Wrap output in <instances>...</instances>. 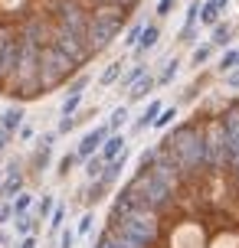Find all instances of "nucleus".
Returning a JSON list of instances; mask_svg holds the SVG:
<instances>
[{
  "instance_id": "nucleus-29",
  "label": "nucleus",
  "mask_w": 239,
  "mask_h": 248,
  "mask_svg": "<svg viewBox=\"0 0 239 248\" xmlns=\"http://www.w3.org/2000/svg\"><path fill=\"white\" fill-rule=\"evenodd\" d=\"M92 225H95V212H82V219H79V225H76V235L85 238L88 232H92Z\"/></svg>"
},
{
  "instance_id": "nucleus-36",
  "label": "nucleus",
  "mask_w": 239,
  "mask_h": 248,
  "mask_svg": "<svg viewBox=\"0 0 239 248\" xmlns=\"http://www.w3.org/2000/svg\"><path fill=\"white\" fill-rule=\"evenodd\" d=\"M39 242H36V235H26V238H20V245L17 248H36Z\"/></svg>"
},
{
  "instance_id": "nucleus-5",
  "label": "nucleus",
  "mask_w": 239,
  "mask_h": 248,
  "mask_svg": "<svg viewBox=\"0 0 239 248\" xmlns=\"http://www.w3.org/2000/svg\"><path fill=\"white\" fill-rule=\"evenodd\" d=\"M229 7V0H206L200 7V26H210L213 30L216 23H220V16H223V10Z\"/></svg>"
},
{
  "instance_id": "nucleus-7",
  "label": "nucleus",
  "mask_w": 239,
  "mask_h": 248,
  "mask_svg": "<svg viewBox=\"0 0 239 248\" xmlns=\"http://www.w3.org/2000/svg\"><path fill=\"white\" fill-rule=\"evenodd\" d=\"M161 111H164V101L161 98H151V101H148V108H144V114L135 121V134H141V131L154 127V121H157V114H161Z\"/></svg>"
},
{
  "instance_id": "nucleus-19",
  "label": "nucleus",
  "mask_w": 239,
  "mask_h": 248,
  "mask_svg": "<svg viewBox=\"0 0 239 248\" xmlns=\"http://www.w3.org/2000/svg\"><path fill=\"white\" fill-rule=\"evenodd\" d=\"M216 69H220V72H233V69H239V49H226L223 56H220V62H216Z\"/></svg>"
},
{
  "instance_id": "nucleus-4",
  "label": "nucleus",
  "mask_w": 239,
  "mask_h": 248,
  "mask_svg": "<svg viewBox=\"0 0 239 248\" xmlns=\"http://www.w3.org/2000/svg\"><path fill=\"white\" fill-rule=\"evenodd\" d=\"M125 150H128V137H125V134H118V131H115V134L108 137L105 144H102L99 157H102V160H105V163H112V160H118V157H121Z\"/></svg>"
},
{
  "instance_id": "nucleus-15",
  "label": "nucleus",
  "mask_w": 239,
  "mask_h": 248,
  "mask_svg": "<svg viewBox=\"0 0 239 248\" xmlns=\"http://www.w3.org/2000/svg\"><path fill=\"white\" fill-rule=\"evenodd\" d=\"M177 124V105H164V111L157 114V121H154V131H167V127H174Z\"/></svg>"
},
{
  "instance_id": "nucleus-14",
  "label": "nucleus",
  "mask_w": 239,
  "mask_h": 248,
  "mask_svg": "<svg viewBox=\"0 0 239 248\" xmlns=\"http://www.w3.org/2000/svg\"><path fill=\"white\" fill-rule=\"evenodd\" d=\"M229 39H233V23H229V20H220V23L213 26L210 43H213V46H229Z\"/></svg>"
},
{
  "instance_id": "nucleus-37",
  "label": "nucleus",
  "mask_w": 239,
  "mask_h": 248,
  "mask_svg": "<svg viewBox=\"0 0 239 248\" xmlns=\"http://www.w3.org/2000/svg\"><path fill=\"white\" fill-rule=\"evenodd\" d=\"M10 245V235H7V232H0V248H7Z\"/></svg>"
},
{
  "instance_id": "nucleus-33",
  "label": "nucleus",
  "mask_w": 239,
  "mask_h": 248,
  "mask_svg": "<svg viewBox=\"0 0 239 248\" xmlns=\"http://www.w3.org/2000/svg\"><path fill=\"white\" fill-rule=\"evenodd\" d=\"M33 137H36V127H33V124H23V127L17 131V140H33Z\"/></svg>"
},
{
  "instance_id": "nucleus-30",
  "label": "nucleus",
  "mask_w": 239,
  "mask_h": 248,
  "mask_svg": "<svg viewBox=\"0 0 239 248\" xmlns=\"http://www.w3.org/2000/svg\"><path fill=\"white\" fill-rule=\"evenodd\" d=\"M76 242H79V235H76V229H72V225L59 232V248H76Z\"/></svg>"
},
{
  "instance_id": "nucleus-31",
  "label": "nucleus",
  "mask_w": 239,
  "mask_h": 248,
  "mask_svg": "<svg viewBox=\"0 0 239 248\" xmlns=\"http://www.w3.org/2000/svg\"><path fill=\"white\" fill-rule=\"evenodd\" d=\"M17 219V212H13V202H0V225H7Z\"/></svg>"
},
{
  "instance_id": "nucleus-22",
  "label": "nucleus",
  "mask_w": 239,
  "mask_h": 248,
  "mask_svg": "<svg viewBox=\"0 0 239 248\" xmlns=\"http://www.w3.org/2000/svg\"><path fill=\"white\" fill-rule=\"evenodd\" d=\"M79 105H82V95H79V92H66V101H63V108H59L63 118H72Z\"/></svg>"
},
{
  "instance_id": "nucleus-26",
  "label": "nucleus",
  "mask_w": 239,
  "mask_h": 248,
  "mask_svg": "<svg viewBox=\"0 0 239 248\" xmlns=\"http://www.w3.org/2000/svg\"><path fill=\"white\" fill-rule=\"evenodd\" d=\"M206 82H210V72H203V75H197V78H193V85H190L187 92H184V98H180V101H193V98H197V92H200V88L206 85Z\"/></svg>"
},
{
  "instance_id": "nucleus-20",
  "label": "nucleus",
  "mask_w": 239,
  "mask_h": 248,
  "mask_svg": "<svg viewBox=\"0 0 239 248\" xmlns=\"http://www.w3.org/2000/svg\"><path fill=\"white\" fill-rule=\"evenodd\" d=\"M128 118H131V108H128V105H118V108L112 111V118H108L112 131H121V127L128 124Z\"/></svg>"
},
{
  "instance_id": "nucleus-1",
  "label": "nucleus",
  "mask_w": 239,
  "mask_h": 248,
  "mask_svg": "<svg viewBox=\"0 0 239 248\" xmlns=\"http://www.w3.org/2000/svg\"><path fill=\"white\" fill-rule=\"evenodd\" d=\"M92 248H239V95L197 105L141 150Z\"/></svg>"
},
{
  "instance_id": "nucleus-32",
  "label": "nucleus",
  "mask_w": 239,
  "mask_h": 248,
  "mask_svg": "<svg viewBox=\"0 0 239 248\" xmlns=\"http://www.w3.org/2000/svg\"><path fill=\"white\" fill-rule=\"evenodd\" d=\"M177 7V0H157V7H154V13H157V16H167V13L174 10Z\"/></svg>"
},
{
  "instance_id": "nucleus-25",
  "label": "nucleus",
  "mask_w": 239,
  "mask_h": 248,
  "mask_svg": "<svg viewBox=\"0 0 239 248\" xmlns=\"http://www.w3.org/2000/svg\"><path fill=\"white\" fill-rule=\"evenodd\" d=\"M76 163H82V160H79V154H76V150H69V154H63V160H59V167H56V173L69 176V170H72Z\"/></svg>"
},
{
  "instance_id": "nucleus-27",
  "label": "nucleus",
  "mask_w": 239,
  "mask_h": 248,
  "mask_svg": "<svg viewBox=\"0 0 239 248\" xmlns=\"http://www.w3.org/2000/svg\"><path fill=\"white\" fill-rule=\"evenodd\" d=\"M63 219H66V206L59 202V206L52 209V216H50V235H56V232H63Z\"/></svg>"
},
{
  "instance_id": "nucleus-18",
  "label": "nucleus",
  "mask_w": 239,
  "mask_h": 248,
  "mask_svg": "<svg viewBox=\"0 0 239 248\" xmlns=\"http://www.w3.org/2000/svg\"><path fill=\"white\" fill-rule=\"evenodd\" d=\"M52 209H56V199H52L50 193H46L43 199H36V206H33V216H36V219H50Z\"/></svg>"
},
{
  "instance_id": "nucleus-2",
  "label": "nucleus",
  "mask_w": 239,
  "mask_h": 248,
  "mask_svg": "<svg viewBox=\"0 0 239 248\" xmlns=\"http://www.w3.org/2000/svg\"><path fill=\"white\" fill-rule=\"evenodd\" d=\"M141 0H0V95L26 105L69 85L125 33Z\"/></svg>"
},
{
  "instance_id": "nucleus-13",
  "label": "nucleus",
  "mask_w": 239,
  "mask_h": 248,
  "mask_svg": "<svg viewBox=\"0 0 239 248\" xmlns=\"http://www.w3.org/2000/svg\"><path fill=\"white\" fill-rule=\"evenodd\" d=\"M36 216H33V212H23V216H17V219H13V229H17V235L20 238H26V235H33V229H36Z\"/></svg>"
},
{
  "instance_id": "nucleus-17",
  "label": "nucleus",
  "mask_w": 239,
  "mask_h": 248,
  "mask_svg": "<svg viewBox=\"0 0 239 248\" xmlns=\"http://www.w3.org/2000/svg\"><path fill=\"white\" fill-rule=\"evenodd\" d=\"M177 72H180V59H177V56H171V59H167V65H164V72L157 75V88L171 85V82L177 78Z\"/></svg>"
},
{
  "instance_id": "nucleus-12",
  "label": "nucleus",
  "mask_w": 239,
  "mask_h": 248,
  "mask_svg": "<svg viewBox=\"0 0 239 248\" xmlns=\"http://www.w3.org/2000/svg\"><path fill=\"white\" fill-rule=\"evenodd\" d=\"M213 52H216V46L210 43V39H206V43H197V46H193V52H190V65H193V69L206 65V62L213 59Z\"/></svg>"
},
{
  "instance_id": "nucleus-16",
  "label": "nucleus",
  "mask_w": 239,
  "mask_h": 248,
  "mask_svg": "<svg viewBox=\"0 0 239 248\" xmlns=\"http://www.w3.org/2000/svg\"><path fill=\"white\" fill-rule=\"evenodd\" d=\"M108 189H112V186L105 183V180H92V186H88V193H85V202H88V206H99Z\"/></svg>"
},
{
  "instance_id": "nucleus-11",
  "label": "nucleus",
  "mask_w": 239,
  "mask_h": 248,
  "mask_svg": "<svg viewBox=\"0 0 239 248\" xmlns=\"http://www.w3.org/2000/svg\"><path fill=\"white\" fill-rule=\"evenodd\" d=\"M20 193H23V176H20V170H17V173H7V180L0 186V196L7 199V202H13Z\"/></svg>"
},
{
  "instance_id": "nucleus-9",
  "label": "nucleus",
  "mask_w": 239,
  "mask_h": 248,
  "mask_svg": "<svg viewBox=\"0 0 239 248\" xmlns=\"http://www.w3.org/2000/svg\"><path fill=\"white\" fill-rule=\"evenodd\" d=\"M23 118H26L23 105H13V108H7V111L0 114V124H3V127H7L10 134H17V131H20V127H23V124H26Z\"/></svg>"
},
{
  "instance_id": "nucleus-6",
  "label": "nucleus",
  "mask_w": 239,
  "mask_h": 248,
  "mask_svg": "<svg viewBox=\"0 0 239 248\" xmlns=\"http://www.w3.org/2000/svg\"><path fill=\"white\" fill-rule=\"evenodd\" d=\"M154 88H157V75H141L138 78V85H131L128 88V105H135V101H144L148 98V95H151Z\"/></svg>"
},
{
  "instance_id": "nucleus-35",
  "label": "nucleus",
  "mask_w": 239,
  "mask_h": 248,
  "mask_svg": "<svg viewBox=\"0 0 239 248\" xmlns=\"http://www.w3.org/2000/svg\"><path fill=\"white\" fill-rule=\"evenodd\" d=\"M226 85H229V88H239V69L226 72Z\"/></svg>"
},
{
  "instance_id": "nucleus-28",
  "label": "nucleus",
  "mask_w": 239,
  "mask_h": 248,
  "mask_svg": "<svg viewBox=\"0 0 239 248\" xmlns=\"http://www.w3.org/2000/svg\"><path fill=\"white\" fill-rule=\"evenodd\" d=\"M141 75H148V69H144V65H135L131 72H125V75H121V88L128 92L131 85H138V78H141Z\"/></svg>"
},
{
  "instance_id": "nucleus-24",
  "label": "nucleus",
  "mask_w": 239,
  "mask_h": 248,
  "mask_svg": "<svg viewBox=\"0 0 239 248\" xmlns=\"http://www.w3.org/2000/svg\"><path fill=\"white\" fill-rule=\"evenodd\" d=\"M33 206H36V202H33V196H30V193H20V196L13 199V212H17V216H23V212H33Z\"/></svg>"
},
{
  "instance_id": "nucleus-8",
  "label": "nucleus",
  "mask_w": 239,
  "mask_h": 248,
  "mask_svg": "<svg viewBox=\"0 0 239 248\" xmlns=\"http://www.w3.org/2000/svg\"><path fill=\"white\" fill-rule=\"evenodd\" d=\"M157 39H161V26L157 23H148L144 26V33H141V43H138V49H135V56H148V52L154 49V46H157Z\"/></svg>"
},
{
  "instance_id": "nucleus-21",
  "label": "nucleus",
  "mask_w": 239,
  "mask_h": 248,
  "mask_svg": "<svg viewBox=\"0 0 239 248\" xmlns=\"http://www.w3.org/2000/svg\"><path fill=\"white\" fill-rule=\"evenodd\" d=\"M105 167H108V163L95 154V157H88V160H85V176H88V180H99V176L105 173Z\"/></svg>"
},
{
  "instance_id": "nucleus-3",
  "label": "nucleus",
  "mask_w": 239,
  "mask_h": 248,
  "mask_svg": "<svg viewBox=\"0 0 239 248\" xmlns=\"http://www.w3.org/2000/svg\"><path fill=\"white\" fill-rule=\"evenodd\" d=\"M115 131H112V124L108 121H102V124H95L92 131H85L82 134V140H79V147H76V154H79V160H88V157H95L102 150V144L112 137Z\"/></svg>"
},
{
  "instance_id": "nucleus-23",
  "label": "nucleus",
  "mask_w": 239,
  "mask_h": 248,
  "mask_svg": "<svg viewBox=\"0 0 239 248\" xmlns=\"http://www.w3.org/2000/svg\"><path fill=\"white\" fill-rule=\"evenodd\" d=\"M144 26H148V23H131V26H128V33H125V46H128V49H138Z\"/></svg>"
},
{
  "instance_id": "nucleus-10",
  "label": "nucleus",
  "mask_w": 239,
  "mask_h": 248,
  "mask_svg": "<svg viewBox=\"0 0 239 248\" xmlns=\"http://www.w3.org/2000/svg\"><path fill=\"white\" fill-rule=\"evenodd\" d=\"M125 75V59H115L112 65H105L102 69V75H99V88H112L118 78Z\"/></svg>"
},
{
  "instance_id": "nucleus-34",
  "label": "nucleus",
  "mask_w": 239,
  "mask_h": 248,
  "mask_svg": "<svg viewBox=\"0 0 239 248\" xmlns=\"http://www.w3.org/2000/svg\"><path fill=\"white\" fill-rule=\"evenodd\" d=\"M10 140H13V134L7 131V127H3V124H0V150H3V147H10Z\"/></svg>"
},
{
  "instance_id": "nucleus-38",
  "label": "nucleus",
  "mask_w": 239,
  "mask_h": 248,
  "mask_svg": "<svg viewBox=\"0 0 239 248\" xmlns=\"http://www.w3.org/2000/svg\"><path fill=\"white\" fill-rule=\"evenodd\" d=\"M3 180H7V170H0V186H3Z\"/></svg>"
}]
</instances>
